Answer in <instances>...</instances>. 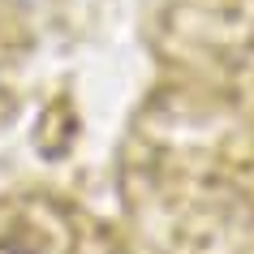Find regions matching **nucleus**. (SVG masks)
Here are the masks:
<instances>
[{"mask_svg": "<svg viewBox=\"0 0 254 254\" xmlns=\"http://www.w3.org/2000/svg\"><path fill=\"white\" fill-rule=\"evenodd\" d=\"M0 254H56V250H48L43 241H39V246H35V241H17V246H4Z\"/></svg>", "mask_w": 254, "mask_h": 254, "instance_id": "f257e3e1", "label": "nucleus"}]
</instances>
